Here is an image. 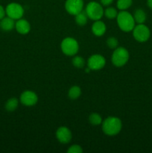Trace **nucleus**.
<instances>
[{
    "instance_id": "obj_27",
    "label": "nucleus",
    "mask_w": 152,
    "mask_h": 153,
    "mask_svg": "<svg viewBox=\"0 0 152 153\" xmlns=\"http://www.w3.org/2000/svg\"><path fill=\"white\" fill-rule=\"evenodd\" d=\"M147 4L149 8L152 10V0H147Z\"/></svg>"
},
{
    "instance_id": "obj_15",
    "label": "nucleus",
    "mask_w": 152,
    "mask_h": 153,
    "mask_svg": "<svg viewBox=\"0 0 152 153\" xmlns=\"http://www.w3.org/2000/svg\"><path fill=\"white\" fill-rule=\"evenodd\" d=\"M133 16H134L135 22L137 24H143L146 20V13L142 9L136 10Z\"/></svg>"
},
{
    "instance_id": "obj_23",
    "label": "nucleus",
    "mask_w": 152,
    "mask_h": 153,
    "mask_svg": "<svg viewBox=\"0 0 152 153\" xmlns=\"http://www.w3.org/2000/svg\"><path fill=\"white\" fill-rule=\"evenodd\" d=\"M107 45L110 49H115L119 46V41L114 37H110L107 40Z\"/></svg>"
},
{
    "instance_id": "obj_2",
    "label": "nucleus",
    "mask_w": 152,
    "mask_h": 153,
    "mask_svg": "<svg viewBox=\"0 0 152 153\" xmlns=\"http://www.w3.org/2000/svg\"><path fill=\"white\" fill-rule=\"evenodd\" d=\"M116 21L119 28L125 32L131 31L135 27V20L133 15L126 10H121L118 13Z\"/></svg>"
},
{
    "instance_id": "obj_20",
    "label": "nucleus",
    "mask_w": 152,
    "mask_h": 153,
    "mask_svg": "<svg viewBox=\"0 0 152 153\" xmlns=\"http://www.w3.org/2000/svg\"><path fill=\"white\" fill-rule=\"evenodd\" d=\"M133 4V0H118L117 7L120 10H126Z\"/></svg>"
},
{
    "instance_id": "obj_12",
    "label": "nucleus",
    "mask_w": 152,
    "mask_h": 153,
    "mask_svg": "<svg viewBox=\"0 0 152 153\" xmlns=\"http://www.w3.org/2000/svg\"><path fill=\"white\" fill-rule=\"evenodd\" d=\"M15 28L20 34H27L31 30V25L28 20L21 18L15 22Z\"/></svg>"
},
{
    "instance_id": "obj_4",
    "label": "nucleus",
    "mask_w": 152,
    "mask_h": 153,
    "mask_svg": "<svg viewBox=\"0 0 152 153\" xmlns=\"http://www.w3.org/2000/svg\"><path fill=\"white\" fill-rule=\"evenodd\" d=\"M61 49L63 53L67 56H74L79 50V44L73 37H66L61 43Z\"/></svg>"
},
{
    "instance_id": "obj_18",
    "label": "nucleus",
    "mask_w": 152,
    "mask_h": 153,
    "mask_svg": "<svg viewBox=\"0 0 152 153\" xmlns=\"http://www.w3.org/2000/svg\"><path fill=\"white\" fill-rule=\"evenodd\" d=\"M19 105V100L18 99L13 97L10 98L5 103V109L9 112H12L16 110Z\"/></svg>"
},
{
    "instance_id": "obj_8",
    "label": "nucleus",
    "mask_w": 152,
    "mask_h": 153,
    "mask_svg": "<svg viewBox=\"0 0 152 153\" xmlns=\"http://www.w3.org/2000/svg\"><path fill=\"white\" fill-rule=\"evenodd\" d=\"M106 64V60L103 55L95 54L91 55L87 61L88 67L91 70H99L104 68Z\"/></svg>"
},
{
    "instance_id": "obj_21",
    "label": "nucleus",
    "mask_w": 152,
    "mask_h": 153,
    "mask_svg": "<svg viewBox=\"0 0 152 153\" xmlns=\"http://www.w3.org/2000/svg\"><path fill=\"white\" fill-rule=\"evenodd\" d=\"M104 15L107 19H115L118 15V11L115 7H109L104 10Z\"/></svg>"
},
{
    "instance_id": "obj_14",
    "label": "nucleus",
    "mask_w": 152,
    "mask_h": 153,
    "mask_svg": "<svg viewBox=\"0 0 152 153\" xmlns=\"http://www.w3.org/2000/svg\"><path fill=\"white\" fill-rule=\"evenodd\" d=\"M0 28L5 31H10L15 28L14 19L9 16H4L0 20Z\"/></svg>"
},
{
    "instance_id": "obj_26",
    "label": "nucleus",
    "mask_w": 152,
    "mask_h": 153,
    "mask_svg": "<svg viewBox=\"0 0 152 153\" xmlns=\"http://www.w3.org/2000/svg\"><path fill=\"white\" fill-rule=\"evenodd\" d=\"M113 1V0H101V4L104 6H109L110 4H112Z\"/></svg>"
},
{
    "instance_id": "obj_22",
    "label": "nucleus",
    "mask_w": 152,
    "mask_h": 153,
    "mask_svg": "<svg viewBox=\"0 0 152 153\" xmlns=\"http://www.w3.org/2000/svg\"><path fill=\"white\" fill-rule=\"evenodd\" d=\"M72 62L73 66L77 68H83L85 65V61L83 58L77 56V55H74V58H72Z\"/></svg>"
},
{
    "instance_id": "obj_5",
    "label": "nucleus",
    "mask_w": 152,
    "mask_h": 153,
    "mask_svg": "<svg viewBox=\"0 0 152 153\" xmlns=\"http://www.w3.org/2000/svg\"><path fill=\"white\" fill-rule=\"evenodd\" d=\"M104 9L102 6L96 1H90L88 3L85 8V12L88 18L92 20H99L104 15Z\"/></svg>"
},
{
    "instance_id": "obj_11",
    "label": "nucleus",
    "mask_w": 152,
    "mask_h": 153,
    "mask_svg": "<svg viewBox=\"0 0 152 153\" xmlns=\"http://www.w3.org/2000/svg\"><path fill=\"white\" fill-rule=\"evenodd\" d=\"M57 139L60 143L63 144L69 143L72 140V132L69 128L66 126H61L57 129L55 133Z\"/></svg>"
},
{
    "instance_id": "obj_17",
    "label": "nucleus",
    "mask_w": 152,
    "mask_h": 153,
    "mask_svg": "<svg viewBox=\"0 0 152 153\" xmlns=\"http://www.w3.org/2000/svg\"><path fill=\"white\" fill-rule=\"evenodd\" d=\"M80 95H81V89L79 86L74 85V86L71 87L69 90L68 96L71 100H77L80 97Z\"/></svg>"
},
{
    "instance_id": "obj_16",
    "label": "nucleus",
    "mask_w": 152,
    "mask_h": 153,
    "mask_svg": "<svg viewBox=\"0 0 152 153\" xmlns=\"http://www.w3.org/2000/svg\"><path fill=\"white\" fill-rule=\"evenodd\" d=\"M88 16L86 15L85 10H82L80 13H78L77 14H76L75 16V22L80 26H83L86 24L87 22Z\"/></svg>"
},
{
    "instance_id": "obj_7",
    "label": "nucleus",
    "mask_w": 152,
    "mask_h": 153,
    "mask_svg": "<svg viewBox=\"0 0 152 153\" xmlns=\"http://www.w3.org/2000/svg\"><path fill=\"white\" fill-rule=\"evenodd\" d=\"M5 11L6 15L14 20L21 19L24 14V9L22 6L16 2H12L7 4Z\"/></svg>"
},
{
    "instance_id": "obj_6",
    "label": "nucleus",
    "mask_w": 152,
    "mask_h": 153,
    "mask_svg": "<svg viewBox=\"0 0 152 153\" xmlns=\"http://www.w3.org/2000/svg\"><path fill=\"white\" fill-rule=\"evenodd\" d=\"M132 31L134 39L139 43H144L150 38V29L144 23L137 24V25H135Z\"/></svg>"
},
{
    "instance_id": "obj_3",
    "label": "nucleus",
    "mask_w": 152,
    "mask_h": 153,
    "mask_svg": "<svg viewBox=\"0 0 152 153\" xmlns=\"http://www.w3.org/2000/svg\"><path fill=\"white\" fill-rule=\"evenodd\" d=\"M129 58V52L125 48L117 47L113 52L111 61L113 65L117 67H121L128 63Z\"/></svg>"
},
{
    "instance_id": "obj_19",
    "label": "nucleus",
    "mask_w": 152,
    "mask_h": 153,
    "mask_svg": "<svg viewBox=\"0 0 152 153\" xmlns=\"http://www.w3.org/2000/svg\"><path fill=\"white\" fill-rule=\"evenodd\" d=\"M89 121L91 125L99 126L102 123V118L100 114L97 113H92L89 117Z\"/></svg>"
},
{
    "instance_id": "obj_1",
    "label": "nucleus",
    "mask_w": 152,
    "mask_h": 153,
    "mask_svg": "<svg viewBox=\"0 0 152 153\" xmlns=\"http://www.w3.org/2000/svg\"><path fill=\"white\" fill-rule=\"evenodd\" d=\"M122 128V120L116 117H108L101 123L103 132L107 136L116 135L120 132Z\"/></svg>"
},
{
    "instance_id": "obj_10",
    "label": "nucleus",
    "mask_w": 152,
    "mask_h": 153,
    "mask_svg": "<svg viewBox=\"0 0 152 153\" xmlns=\"http://www.w3.org/2000/svg\"><path fill=\"white\" fill-rule=\"evenodd\" d=\"M83 0H66L65 9L69 14L75 16L83 10Z\"/></svg>"
},
{
    "instance_id": "obj_25",
    "label": "nucleus",
    "mask_w": 152,
    "mask_h": 153,
    "mask_svg": "<svg viewBox=\"0 0 152 153\" xmlns=\"http://www.w3.org/2000/svg\"><path fill=\"white\" fill-rule=\"evenodd\" d=\"M6 15V11L5 9L2 7L1 5H0V20H1L2 18H4Z\"/></svg>"
},
{
    "instance_id": "obj_13",
    "label": "nucleus",
    "mask_w": 152,
    "mask_h": 153,
    "mask_svg": "<svg viewBox=\"0 0 152 153\" xmlns=\"http://www.w3.org/2000/svg\"><path fill=\"white\" fill-rule=\"evenodd\" d=\"M91 30H92V32L94 35L97 36V37H101L105 34L107 26L104 22L99 19V20H95L92 23Z\"/></svg>"
},
{
    "instance_id": "obj_24",
    "label": "nucleus",
    "mask_w": 152,
    "mask_h": 153,
    "mask_svg": "<svg viewBox=\"0 0 152 153\" xmlns=\"http://www.w3.org/2000/svg\"><path fill=\"white\" fill-rule=\"evenodd\" d=\"M68 153H82L83 152V149L80 145L74 144L70 146L67 150Z\"/></svg>"
},
{
    "instance_id": "obj_9",
    "label": "nucleus",
    "mask_w": 152,
    "mask_h": 153,
    "mask_svg": "<svg viewBox=\"0 0 152 153\" xmlns=\"http://www.w3.org/2000/svg\"><path fill=\"white\" fill-rule=\"evenodd\" d=\"M19 101L25 106L31 107L35 105L38 102V97L37 94L32 91H25L22 93Z\"/></svg>"
}]
</instances>
